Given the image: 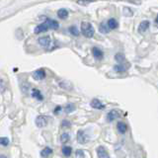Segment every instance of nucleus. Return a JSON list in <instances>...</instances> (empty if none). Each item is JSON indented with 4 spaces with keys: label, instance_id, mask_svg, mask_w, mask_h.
Returning a JSON list of instances; mask_svg holds the SVG:
<instances>
[{
    "label": "nucleus",
    "instance_id": "1",
    "mask_svg": "<svg viewBox=\"0 0 158 158\" xmlns=\"http://www.w3.org/2000/svg\"><path fill=\"white\" fill-rule=\"evenodd\" d=\"M59 28V24L54 21V20H52V19H47L46 21L44 23L38 25V26L35 28V34H41V33H44V32H47L48 30L49 29H52V30H57Z\"/></svg>",
    "mask_w": 158,
    "mask_h": 158
},
{
    "label": "nucleus",
    "instance_id": "2",
    "mask_svg": "<svg viewBox=\"0 0 158 158\" xmlns=\"http://www.w3.org/2000/svg\"><path fill=\"white\" fill-rule=\"evenodd\" d=\"M80 30H81V33H82L83 36L85 38H88V39L93 38L94 34H95V30H94L92 24L89 23V22H86V21H83L81 23Z\"/></svg>",
    "mask_w": 158,
    "mask_h": 158
},
{
    "label": "nucleus",
    "instance_id": "3",
    "mask_svg": "<svg viewBox=\"0 0 158 158\" xmlns=\"http://www.w3.org/2000/svg\"><path fill=\"white\" fill-rule=\"evenodd\" d=\"M33 78L35 79V80H37V81L44 80V79L46 78V71H44V69L40 68V69H37L36 71H34Z\"/></svg>",
    "mask_w": 158,
    "mask_h": 158
},
{
    "label": "nucleus",
    "instance_id": "4",
    "mask_svg": "<svg viewBox=\"0 0 158 158\" xmlns=\"http://www.w3.org/2000/svg\"><path fill=\"white\" fill-rule=\"evenodd\" d=\"M35 123H36V125L38 127H44L48 123V118L46 117V116H38L36 118V121H35Z\"/></svg>",
    "mask_w": 158,
    "mask_h": 158
},
{
    "label": "nucleus",
    "instance_id": "5",
    "mask_svg": "<svg viewBox=\"0 0 158 158\" xmlns=\"http://www.w3.org/2000/svg\"><path fill=\"white\" fill-rule=\"evenodd\" d=\"M38 43L41 44L43 48H48L49 46H51L52 39H51V37H48V36H44V37H41V38L38 39Z\"/></svg>",
    "mask_w": 158,
    "mask_h": 158
},
{
    "label": "nucleus",
    "instance_id": "6",
    "mask_svg": "<svg viewBox=\"0 0 158 158\" xmlns=\"http://www.w3.org/2000/svg\"><path fill=\"white\" fill-rule=\"evenodd\" d=\"M121 117V112L118 110H111L107 114V121L108 122H114L118 118Z\"/></svg>",
    "mask_w": 158,
    "mask_h": 158
},
{
    "label": "nucleus",
    "instance_id": "7",
    "mask_svg": "<svg viewBox=\"0 0 158 158\" xmlns=\"http://www.w3.org/2000/svg\"><path fill=\"white\" fill-rule=\"evenodd\" d=\"M77 140L80 144H85V143L89 140V137L86 135V132L84 131H78L77 132Z\"/></svg>",
    "mask_w": 158,
    "mask_h": 158
},
{
    "label": "nucleus",
    "instance_id": "8",
    "mask_svg": "<svg viewBox=\"0 0 158 158\" xmlns=\"http://www.w3.org/2000/svg\"><path fill=\"white\" fill-rule=\"evenodd\" d=\"M150 27V22L147 21V20H144V21H142L139 25H138V33L139 34H144L145 32H147V30L149 29Z\"/></svg>",
    "mask_w": 158,
    "mask_h": 158
},
{
    "label": "nucleus",
    "instance_id": "9",
    "mask_svg": "<svg viewBox=\"0 0 158 158\" xmlns=\"http://www.w3.org/2000/svg\"><path fill=\"white\" fill-rule=\"evenodd\" d=\"M90 105L93 109H96V110H104L105 109V105L100 100H98V99H93Z\"/></svg>",
    "mask_w": 158,
    "mask_h": 158
},
{
    "label": "nucleus",
    "instance_id": "10",
    "mask_svg": "<svg viewBox=\"0 0 158 158\" xmlns=\"http://www.w3.org/2000/svg\"><path fill=\"white\" fill-rule=\"evenodd\" d=\"M97 155L99 158H111L108 151L106 150V148L104 146H99L97 148Z\"/></svg>",
    "mask_w": 158,
    "mask_h": 158
},
{
    "label": "nucleus",
    "instance_id": "11",
    "mask_svg": "<svg viewBox=\"0 0 158 158\" xmlns=\"http://www.w3.org/2000/svg\"><path fill=\"white\" fill-rule=\"evenodd\" d=\"M32 97L35 98V99H37V100H39V101H43L44 100L43 94L41 93V91L38 90V89H36V88L32 89Z\"/></svg>",
    "mask_w": 158,
    "mask_h": 158
},
{
    "label": "nucleus",
    "instance_id": "12",
    "mask_svg": "<svg viewBox=\"0 0 158 158\" xmlns=\"http://www.w3.org/2000/svg\"><path fill=\"white\" fill-rule=\"evenodd\" d=\"M92 52H93L94 57L97 58V59H102L103 56H104L103 52H102L99 48H97V47H95V48H92Z\"/></svg>",
    "mask_w": 158,
    "mask_h": 158
},
{
    "label": "nucleus",
    "instance_id": "13",
    "mask_svg": "<svg viewBox=\"0 0 158 158\" xmlns=\"http://www.w3.org/2000/svg\"><path fill=\"white\" fill-rule=\"evenodd\" d=\"M68 11L66 9H64V8H61V9H59L58 11H57V17L59 19H61V20H65L68 18Z\"/></svg>",
    "mask_w": 158,
    "mask_h": 158
},
{
    "label": "nucleus",
    "instance_id": "14",
    "mask_svg": "<svg viewBox=\"0 0 158 158\" xmlns=\"http://www.w3.org/2000/svg\"><path fill=\"white\" fill-rule=\"evenodd\" d=\"M118 131L120 133H122V135H125V133L127 132V123H125L123 122H118Z\"/></svg>",
    "mask_w": 158,
    "mask_h": 158
},
{
    "label": "nucleus",
    "instance_id": "15",
    "mask_svg": "<svg viewBox=\"0 0 158 158\" xmlns=\"http://www.w3.org/2000/svg\"><path fill=\"white\" fill-rule=\"evenodd\" d=\"M107 25H108V27L110 28V30H115L118 27V23L117 22V20L114 18L109 19L107 22Z\"/></svg>",
    "mask_w": 158,
    "mask_h": 158
},
{
    "label": "nucleus",
    "instance_id": "16",
    "mask_svg": "<svg viewBox=\"0 0 158 158\" xmlns=\"http://www.w3.org/2000/svg\"><path fill=\"white\" fill-rule=\"evenodd\" d=\"M52 149L51 147H46V148H44V149L41 151V156L44 157V158H48L49 156H52Z\"/></svg>",
    "mask_w": 158,
    "mask_h": 158
},
{
    "label": "nucleus",
    "instance_id": "17",
    "mask_svg": "<svg viewBox=\"0 0 158 158\" xmlns=\"http://www.w3.org/2000/svg\"><path fill=\"white\" fill-rule=\"evenodd\" d=\"M114 70L118 73H122V72H125L127 70V66L125 63H118L117 65L114 66Z\"/></svg>",
    "mask_w": 158,
    "mask_h": 158
},
{
    "label": "nucleus",
    "instance_id": "18",
    "mask_svg": "<svg viewBox=\"0 0 158 158\" xmlns=\"http://www.w3.org/2000/svg\"><path fill=\"white\" fill-rule=\"evenodd\" d=\"M58 84H59V86H60L61 88H63V89H65V90H71V89H72L71 83H70V82H68V81H66V80H61V81H59Z\"/></svg>",
    "mask_w": 158,
    "mask_h": 158
},
{
    "label": "nucleus",
    "instance_id": "19",
    "mask_svg": "<svg viewBox=\"0 0 158 158\" xmlns=\"http://www.w3.org/2000/svg\"><path fill=\"white\" fill-rule=\"evenodd\" d=\"M75 109H76V107H75L74 104L69 103V104H67L65 107H64V112H65L66 114H70V113L75 111Z\"/></svg>",
    "mask_w": 158,
    "mask_h": 158
},
{
    "label": "nucleus",
    "instance_id": "20",
    "mask_svg": "<svg viewBox=\"0 0 158 158\" xmlns=\"http://www.w3.org/2000/svg\"><path fill=\"white\" fill-rule=\"evenodd\" d=\"M99 31H100V33H102V34H108L110 32V28L108 27V25L102 23V24H100V26H99Z\"/></svg>",
    "mask_w": 158,
    "mask_h": 158
},
{
    "label": "nucleus",
    "instance_id": "21",
    "mask_svg": "<svg viewBox=\"0 0 158 158\" xmlns=\"http://www.w3.org/2000/svg\"><path fill=\"white\" fill-rule=\"evenodd\" d=\"M62 153L65 157H69L72 153V148L70 146H64L62 148Z\"/></svg>",
    "mask_w": 158,
    "mask_h": 158
},
{
    "label": "nucleus",
    "instance_id": "22",
    "mask_svg": "<svg viewBox=\"0 0 158 158\" xmlns=\"http://www.w3.org/2000/svg\"><path fill=\"white\" fill-rule=\"evenodd\" d=\"M115 59H116V61H118V63H123L126 61V57L125 56H123V53H117L116 56H115Z\"/></svg>",
    "mask_w": 158,
    "mask_h": 158
},
{
    "label": "nucleus",
    "instance_id": "23",
    "mask_svg": "<svg viewBox=\"0 0 158 158\" xmlns=\"http://www.w3.org/2000/svg\"><path fill=\"white\" fill-rule=\"evenodd\" d=\"M95 0H77L76 3L80 6H88L90 3H93Z\"/></svg>",
    "mask_w": 158,
    "mask_h": 158
},
{
    "label": "nucleus",
    "instance_id": "24",
    "mask_svg": "<svg viewBox=\"0 0 158 158\" xmlns=\"http://www.w3.org/2000/svg\"><path fill=\"white\" fill-rule=\"evenodd\" d=\"M69 139H70V136H69L68 133H62L60 135V141L62 143H66Z\"/></svg>",
    "mask_w": 158,
    "mask_h": 158
},
{
    "label": "nucleus",
    "instance_id": "25",
    "mask_svg": "<svg viewBox=\"0 0 158 158\" xmlns=\"http://www.w3.org/2000/svg\"><path fill=\"white\" fill-rule=\"evenodd\" d=\"M69 32H70V34L73 35V36H79V30L75 26L69 28Z\"/></svg>",
    "mask_w": 158,
    "mask_h": 158
},
{
    "label": "nucleus",
    "instance_id": "26",
    "mask_svg": "<svg viewBox=\"0 0 158 158\" xmlns=\"http://www.w3.org/2000/svg\"><path fill=\"white\" fill-rule=\"evenodd\" d=\"M123 14H125L126 16L131 17V16H132L133 13H132V11L128 7H125V8H123Z\"/></svg>",
    "mask_w": 158,
    "mask_h": 158
},
{
    "label": "nucleus",
    "instance_id": "27",
    "mask_svg": "<svg viewBox=\"0 0 158 158\" xmlns=\"http://www.w3.org/2000/svg\"><path fill=\"white\" fill-rule=\"evenodd\" d=\"M0 143H1L3 146H7L9 144V139L7 137H1L0 138Z\"/></svg>",
    "mask_w": 158,
    "mask_h": 158
},
{
    "label": "nucleus",
    "instance_id": "28",
    "mask_svg": "<svg viewBox=\"0 0 158 158\" xmlns=\"http://www.w3.org/2000/svg\"><path fill=\"white\" fill-rule=\"evenodd\" d=\"M75 155H76V158H84V152H83V150H81V149H78V150H76V153H75Z\"/></svg>",
    "mask_w": 158,
    "mask_h": 158
},
{
    "label": "nucleus",
    "instance_id": "29",
    "mask_svg": "<svg viewBox=\"0 0 158 158\" xmlns=\"http://www.w3.org/2000/svg\"><path fill=\"white\" fill-rule=\"evenodd\" d=\"M61 126L63 127H70V123H69L68 121H66V120H64L62 122V123H61Z\"/></svg>",
    "mask_w": 158,
    "mask_h": 158
},
{
    "label": "nucleus",
    "instance_id": "30",
    "mask_svg": "<svg viewBox=\"0 0 158 158\" xmlns=\"http://www.w3.org/2000/svg\"><path fill=\"white\" fill-rule=\"evenodd\" d=\"M61 111V107L60 106H57L56 109H54V111H53V113L54 114H56V115H57V114L59 113V112H60Z\"/></svg>",
    "mask_w": 158,
    "mask_h": 158
},
{
    "label": "nucleus",
    "instance_id": "31",
    "mask_svg": "<svg viewBox=\"0 0 158 158\" xmlns=\"http://www.w3.org/2000/svg\"><path fill=\"white\" fill-rule=\"evenodd\" d=\"M156 23L158 24V15H157V17H156Z\"/></svg>",
    "mask_w": 158,
    "mask_h": 158
},
{
    "label": "nucleus",
    "instance_id": "32",
    "mask_svg": "<svg viewBox=\"0 0 158 158\" xmlns=\"http://www.w3.org/2000/svg\"><path fill=\"white\" fill-rule=\"evenodd\" d=\"M0 158H6V157H5L4 155H1V156H0Z\"/></svg>",
    "mask_w": 158,
    "mask_h": 158
}]
</instances>
